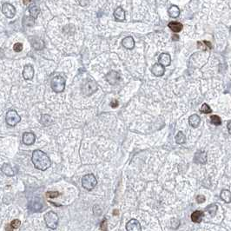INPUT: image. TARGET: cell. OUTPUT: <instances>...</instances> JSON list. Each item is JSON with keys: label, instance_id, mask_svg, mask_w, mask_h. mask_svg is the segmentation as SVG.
Here are the masks:
<instances>
[{"label": "cell", "instance_id": "6da1fadb", "mask_svg": "<svg viewBox=\"0 0 231 231\" xmlns=\"http://www.w3.org/2000/svg\"><path fill=\"white\" fill-rule=\"evenodd\" d=\"M31 161L36 169H38L39 170H43V171L46 170L51 165L50 159L49 158L48 155L39 150L33 151Z\"/></svg>", "mask_w": 231, "mask_h": 231}, {"label": "cell", "instance_id": "7a4b0ae2", "mask_svg": "<svg viewBox=\"0 0 231 231\" xmlns=\"http://www.w3.org/2000/svg\"><path fill=\"white\" fill-rule=\"evenodd\" d=\"M46 226L50 230H56L58 225V215L53 211H49L44 215Z\"/></svg>", "mask_w": 231, "mask_h": 231}, {"label": "cell", "instance_id": "3957f363", "mask_svg": "<svg viewBox=\"0 0 231 231\" xmlns=\"http://www.w3.org/2000/svg\"><path fill=\"white\" fill-rule=\"evenodd\" d=\"M50 86H51V89L53 90V91H55L57 93L63 92L65 89V79L61 76H56L52 78Z\"/></svg>", "mask_w": 231, "mask_h": 231}, {"label": "cell", "instance_id": "277c9868", "mask_svg": "<svg viewBox=\"0 0 231 231\" xmlns=\"http://www.w3.org/2000/svg\"><path fill=\"white\" fill-rule=\"evenodd\" d=\"M97 184L96 176L93 174H88L82 178V186L87 190H93Z\"/></svg>", "mask_w": 231, "mask_h": 231}, {"label": "cell", "instance_id": "5b68a950", "mask_svg": "<svg viewBox=\"0 0 231 231\" xmlns=\"http://www.w3.org/2000/svg\"><path fill=\"white\" fill-rule=\"evenodd\" d=\"M81 90H82V93L84 96H91L97 90V85L93 80H89L85 83H84Z\"/></svg>", "mask_w": 231, "mask_h": 231}, {"label": "cell", "instance_id": "8992f818", "mask_svg": "<svg viewBox=\"0 0 231 231\" xmlns=\"http://www.w3.org/2000/svg\"><path fill=\"white\" fill-rule=\"evenodd\" d=\"M6 124L10 127L17 125L20 121H21V117L20 115L17 113L16 110H9L6 114Z\"/></svg>", "mask_w": 231, "mask_h": 231}, {"label": "cell", "instance_id": "52a82bcc", "mask_svg": "<svg viewBox=\"0 0 231 231\" xmlns=\"http://www.w3.org/2000/svg\"><path fill=\"white\" fill-rule=\"evenodd\" d=\"M2 12L3 14L8 18V19H12L15 14H16V9L14 8L13 5H11L10 4H8V3H5L3 4L2 6Z\"/></svg>", "mask_w": 231, "mask_h": 231}, {"label": "cell", "instance_id": "ba28073f", "mask_svg": "<svg viewBox=\"0 0 231 231\" xmlns=\"http://www.w3.org/2000/svg\"><path fill=\"white\" fill-rule=\"evenodd\" d=\"M127 231H142V226L136 219H131L126 224Z\"/></svg>", "mask_w": 231, "mask_h": 231}, {"label": "cell", "instance_id": "9c48e42d", "mask_svg": "<svg viewBox=\"0 0 231 231\" xmlns=\"http://www.w3.org/2000/svg\"><path fill=\"white\" fill-rule=\"evenodd\" d=\"M121 77L118 72H116L115 70H111L110 72H109L106 76V80L108 81L109 84H115L120 81Z\"/></svg>", "mask_w": 231, "mask_h": 231}, {"label": "cell", "instance_id": "30bf717a", "mask_svg": "<svg viewBox=\"0 0 231 231\" xmlns=\"http://www.w3.org/2000/svg\"><path fill=\"white\" fill-rule=\"evenodd\" d=\"M194 160H195V162L197 163V164H206V162H207V153H206L205 151L198 150V151L195 154Z\"/></svg>", "mask_w": 231, "mask_h": 231}, {"label": "cell", "instance_id": "8fae6325", "mask_svg": "<svg viewBox=\"0 0 231 231\" xmlns=\"http://www.w3.org/2000/svg\"><path fill=\"white\" fill-rule=\"evenodd\" d=\"M23 143L25 145L33 144L36 141V136L32 132H25L23 135Z\"/></svg>", "mask_w": 231, "mask_h": 231}, {"label": "cell", "instance_id": "7c38bea8", "mask_svg": "<svg viewBox=\"0 0 231 231\" xmlns=\"http://www.w3.org/2000/svg\"><path fill=\"white\" fill-rule=\"evenodd\" d=\"M34 76V69L31 65H25L23 70V77L25 80H31Z\"/></svg>", "mask_w": 231, "mask_h": 231}, {"label": "cell", "instance_id": "4fadbf2b", "mask_svg": "<svg viewBox=\"0 0 231 231\" xmlns=\"http://www.w3.org/2000/svg\"><path fill=\"white\" fill-rule=\"evenodd\" d=\"M158 62L161 65H163L164 67H166V66H169L170 64V62H171V58H170V56L167 53H162L159 58H158Z\"/></svg>", "mask_w": 231, "mask_h": 231}, {"label": "cell", "instance_id": "5bb4252c", "mask_svg": "<svg viewBox=\"0 0 231 231\" xmlns=\"http://www.w3.org/2000/svg\"><path fill=\"white\" fill-rule=\"evenodd\" d=\"M151 71H152V73L154 74L155 76L161 77V76H163L164 74L165 70H164V66L161 65L160 64H155L153 65V67L151 69Z\"/></svg>", "mask_w": 231, "mask_h": 231}, {"label": "cell", "instance_id": "9a60e30c", "mask_svg": "<svg viewBox=\"0 0 231 231\" xmlns=\"http://www.w3.org/2000/svg\"><path fill=\"white\" fill-rule=\"evenodd\" d=\"M122 45L126 49L131 50L135 47V41L132 37H127L122 41Z\"/></svg>", "mask_w": 231, "mask_h": 231}, {"label": "cell", "instance_id": "2e32d148", "mask_svg": "<svg viewBox=\"0 0 231 231\" xmlns=\"http://www.w3.org/2000/svg\"><path fill=\"white\" fill-rule=\"evenodd\" d=\"M114 17L117 21H124L125 20V11L122 7H117L114 11Z\"/></svg>", "mask_w": 231, "mask_h": 231}, {"label": "cell", "instance_id": "e0dca14e", "mask_svg": "<svg viewBox=\"0 0 231 231\" xmlns=\"http://www.w3.org/2000/svg\"><path fill=\"white\" fill-rule=\"evenodd\" d=\"M200 122H201V118H200L199 115H196V114L190 115V118H189V124L193 128H197L200 124Z\"/></svg>", "mask_w": 231, "mask_h": 231}, {"label": "cell", "instance_id": "ac0fdd59", "mask_svg": "<svg viewBox=\"0 0 231 231\" xmlns=\"http://www.w3.org/2000/svg\"><path fill=\"white\" fill-rule=\"evenodd\" d=\"M1 171L8 176H14L15 175V171L10 167V164H4L1 167Z\"/></svg>", "mask_w": 231, "mask_h": 231}, {"label": "cell", "instance_id": "d6986e66", "mask_svg": "<svg viewBox=\"0 0 231 231\" xmlns=\"http://www.w3.org/2000/svg\"><path fill=\"white\" fill-rule=\"evenodd\" d=\"M31 44L33 46V48L35 50H43L44 48V43L42 39L38 38H35L31 41Z\"/></svg>", "mask_w": 231, "mask_h": 231}, {"label": "cell", "instance_id": "ffe728a7", "mask_svg": "<svg viewBox=\"0 0 231 231\" xmlns=\"http://www.w3.org/2000/svg\"><path fill=\"white\" fill-rule=\"evenodd\" d=\"M204 213L200 210H196V211L193 212L191 215V221L195 223H199L202 220V216H203Z\"/></svg>", "mask_w": 231, "mask_h": 231}, {"label": "cell", "instance_id": "44dd1931", "mask_svg": "<svg viewBox=\"0 0 231 231\" xmlns=\"http://www.w3.org/2000/svg\"><path fill=\"white\" fill-rule=\"evenodd\" d=\"M168 26L170 28V30L174 31V32H175V33H178V32H180L182 30H183V24H181V23H179V22H170L169 24H168Z\"/></svg>", "mask_w": 231, "mask_h": 231}, {"label": "cell", "instance_id": "7402d4cb", "mask_svg": "<svg viewBox=\"0 0 231 231\" xmlns=\"http://www.w3.org/2000/svg\"><path fill=\"white\" fill-rule=\"evenodd\" d=\"M220 196H221V200L224 201L225 202H227V203H230L231 202V193L230 190H223L221 192Z\"/></svg>", "mask_w": 231, "mask_h": 231}, {"label": "cell", "instance_id": "603a6c76", "mask_svg": "<svg viewBox=\"0 0 231 231\" xmlns=\"http://www.w3.org/2000/svg\"><path fill=\"white\" fill-rule=\"evenodd\" d=\"M179 14H180V10H179V8H178L177 6H175V5L171 6V7L169 9V15H170V17H171V18H173V19L177 18V17L179 16Z\"/></svg>", "mask_w": 231, "mask_h": 231}, {"label": "cell", "instance_id": "cb8c5ba5", "mask_svg": "<svg viewBox=\"0 0 231 231\" xmlns=\"http://www.w3.org/2000/svg\"><path fill=\"white\" fill-rule=\"evenodd\" d=\"M29 11L30 16L35 19L36 18H38V16L40 13V9H39L38 6H37V5H31L29 8Z\"/></svg>", "mask_w": 231, "mask_h": 231}, {"label": "cell", "instance_id": "d4e9b609", "mask_svg": "<svg viewBox=\"0 0 231 231\" xmlns=\"http://www.w3.org/2000/svg\"><path fill=\"white\" fill-rule=\"evenodd\" d=\"M41 124H43V125L44 126H49L51 124V123H52V119H51V117H50V115H47V114H44V115H42L41 116Z\"/></svg>", "mask_w": 231, "mask_h": 231}, {"label": "cell", "instance_id": "484cf974", "mask_svg": "<svg viewBox=\"0 0 231 231\" xmlns=\"http://www.w3.org/2000/svg\"><path fill=\"white\" fill-rule=\"evenodd\" d=\"M175 142H176V144H183L185 143V141H186V136L185 135L183 134L182 131H179L176 135H175Z\"/></svg>", "mask_w": 231, "mask_h": 231}, {"label": "cell", "instance_id": "4316f807", "mask_svg": "<svg viewBox=\"0 0 231 231\" xmlns=\"http://www.w3.org/2000/svg\"><path fill=\"white\" fill-rule=\"evenodd\" d=\"M23 24L24 26H28V27H31L35 24V20L32 17H24L23 19Z\"/></svg>", "mask_w": 231, "mask_h": 231}, {"label": "cell", "instance_id": "83f0119b", "mask_svg": "<svg viewBox=\"0 0 231 231\" xmlns=\"http://www.w3.org/2000/svg\"><path fill=\"white\" fill-rule=\"evenodd\" d=\"M210 121H211V124H213L214 125L218 126L221 124V118L216 115H213L210 116Z\"/></svg>", "mask_w": 231, "mask_h": 231}, {"label": "cell", "instance_id": "f1b7e54d", "mask_svg": "<svg viewBox=\"0 0 231 231\" xmlns=\"http://www.w3.org/2000/svg\"><path fill=\"white\" fill-rule=\"evenodd\" d=\"M217 210H218V207H217V205H215V204H211V205H210V206L207 208V210H208V212L210 213V215L211 216H214V215L216 214Z\"/></svg>", "mask_w": 231, "mask_h": 231}, {"label": "cell", "instance_id": "f546056e", "mask_svg": "<svg viewBox=\"0 0 231 231\" xmlns=\"http://www.w3.org/2000/svg\"><path fill=\"white\" fill-rule=\"evenodd\" d=\"M211 111L212 110L210 107L207 104H203L201 107V112L203 114H210V113H211Z\"/></svg>", "mask_w": 231, "mask_h": 231}, {"label": "cell", "instance_id": "4dcf8cb0", "mask_svg": "<svg viewBox=\"0 0 231 231\" xmlns=\"http://www.w3.org/2000/svg\"><path fill=\"white\" fill-rule=\"evenodd\" d=\"M20 225H21V221H20L19 219L13 220V221L10 222V228H11L12 230H17V229H19L20 227Z\"/></svg>", "mask_w": 231, "mask_h": 231}, {"label": "cell", "instance_id": "1f68e13d", "mask_svg": "<svg viewBox=\"0 0 231 231\" xmlns=\"http://www.w3.org/2000/svg\"><path fill=\"white\" fill-rule=\"evenodd\" d=\"M60 195L58 191H48L46 192V196L49 198H56Z\"/></svg>", "mask_w": 231, "mask_h": 231}, {"label": "cell", "instance_id": "d6a6232c", "mask_svg": "<svg viewBox=\"0 0 231 231\" xmlns=\"http://www.w3.org/2000/svg\"><path fill=\"white\" fill-rule=\"evenodd\" d=\"M100 230L102 231H107L108 230V227H107V220L105 218L101 221L100 223Z\"/></svg>", "mask_w": 231, "mask_h": 231}, {"label": "cell", "instance_id": "836d02e7", "mask_svg": "<svg viewBox=\"0 0 231 231\" xmlns=\"http://www.w3.org/2000/svg\"><path fill=\"white\" fill-rule=\"evenodd\" d=\"M13 50L16 51V52H20L22 50H23V44L21 43H17L14 44L13 46Z\"/></svg>", "mask_w": 231, "mask_h": 231}, {"label": "cell", "instance_id": "e575fe53", "mask_svg": "<svg viewBox=\"0 0 231 231\" xmlns=\"http://www.w3.org/2000/svg\"><path fill=\"white\" fill-rule=\"evenodd\" d=\"M78 2H79V4L83 7L87 6L89 4V0H78Z\"/></svg>", "mask_w": 231, "mask_h": 231}, {"label": "cell", "instance_id": "d590c367", "mask_svg": "<svg viewBox=\"0 0 231 231\" xmlns=\"http://www.w3.org/2000/svg\"><path fill=\"white\" fill-rule=\"evenodd\" d=\"M196 202L198 203H202V202H205V197L203 195H198L196 197Z\"/></svg>", "mask_w": 231, "mask_h": 231}, {"label": "cell", "instance_id": "8d00e7d4", "mask_svg": "<svg viewBox=\"0 0 231 231\" xmlns=\"http://www.w3.org/2000/svg\"><path fill=\"white\" fill-rule=\"evenodd\" d=\"M110 106H111L112 108H115V107H117V106H118V102H117L116 100L112 101V102L110 103Z\"/></svg>", "mask_w": 231, "mask_h": 231}, {"label": "cell", "instance_id": "74e56055", "mask_svg": "<svg viewBox=\"0 0 231 231\" xmlns=\"http://www.w3.org/2000/svg\"><path fill=\"white\" fill-rule=\"evenodd\" d=\"M203 43H204V44H205V45H207V46H208V48H210V49L212 48L211 44H210V42H208V41H203Z\"/></svg>", "mask_w": 231, "mask_h": 231}, {"label": "cell", "instance_id": "f35d334b", "mask_svg": "<svg viewBox=\"0 0 231 231\" xmlns=\"http://www.w3.org/2000/svg\"><path fill=\"white\" fill-rule=\"evenodd\" d=\"M230 125H231V122H230H230L228 123V130H229V133H230H230H231Z\"/></svg>", "mask_w": 231, "mask_h": 231}, {"label": "cell", "instance_id": "ab89813d", "mask_svg": "<svg viewBox=\"0 0 231 231\" xmlns=\"http://www.w3.org/2000/svg\"><path fill=\"white\" fill-rule=\"evenodd\" d=\"M31 2V0H24V4L27 5L28 4H30Z\"/></svg>", "mask_w": 231, "mask_h": 231}, {"label": "cell", "instance_id": "60d3db41", "mask_svg": "<svg viewBox=\"0 0 231 231\" xmlns=\"http://www.w3.org/2000/svg\"><path fill=\"white\" fill-rule=\"evenodd\" d=\"M6 230H8V231H12L13 230L10 228V225H8V226H6Z\"/></svg>", "mask_w": 231, "mask_h": 231}, {"label": "cell", "instance_id": "b9f144b4", "mask_svg": "<svg viewBox=\"0 0 231 231\" xmlns=\"http://www.w3.org/2000/svg\"><path fill=\"white\" fill-rule=\"evenodd\" d=\"M118 213H119V212H118V210H115V211L113 212V215H118Z\"/></svg>", "mask_w": 231, "mask_h": 231}, {"label": "cell", "instance_id": "7bdbcfd3", "mask_svg": "<svg viewBox=\"0 0 231 231\" xmlns=\"http://www.w3.org/2000/svg\"><path fill=\"white\" fill-rule=\"evenodd\" d=\"M175 39L177 40V39H179V38H178V36H175V35L173 37V40H175Z\"/></svg>", "mask_w": 231, "mask_h": 231}]
</instances>
